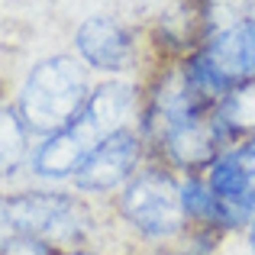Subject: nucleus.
Here are the masks:
<instances>
[{
  "mask_svg": "<svg viewBox=\"0 0 255 255\" xmlns=\"http://www.w3.org/2000/svg\"><path fill=\"white\" fill-rule=\"evenodd\" d=\"M13 239H16V233H13L10 213H6V197L0 194V249H3V246H10Z\"/></svg>",
  "mask_w": 255,
  "mask_h": 255,
  "instance_id": "13",
  "label": "nucleus"
},
{
  "mask_svg": "<svg viewBox=\"0 0 255 255\" xmlns=\"http://www.w3.org/2000/svg\"><path fill=\"white\" fill-rule=\"evenodd\" d=\"M149 162L145 142L139 136L136 126L117 129L113 136H107L97 149L87 155V162L78 168L71 178V191L84 194V197H113L117 191H123V184L132 178L142 165Z\"/></svg>",
  "mask_w": 255,
  "mask_h": 255,
  "instance_id": "7",
  "label": "nucleus"
},
{
  "mask_svg": "<svg viewBox=\"0 0 255 255\" xmlns=\"http://www.w3.org/2000/svg\"><path fill=\"white\" fill-rule=\"evenodd\" d=\"M243 236H246V246H249V255H255V220H252V226L243 233Z\"/></svg>",
  "mask_w": 255,
  "mask_h": 255,
  "instance_id": "16",
  "label": "nucleus"
},
{
  "mask_svg": "<svg viewBox=\"0 0 255 255\" xmlns=\"http://www.w3.org/2000/svg\"><path fill=\"white\" fill-rule=\"evenodd\" d=\"M184 81L207 104H217L230 87L255 81V13L217 26L197 49L178 58Z\"/></svg>",
  "mask_w": 255,
  "mask_h": 255,
  "instance_id": "6",
  "label": "nucleus"
},
{
  "mask_svg": "<svg viewBox=\"0 0 255 255\" xmlns=\"http://www.w3.org/2000/svg\"><path fill=\"white\" fill-rule=\"evenodd\" d=\"M204 178H207V184H210V191L217 194L223 204H230L233 210L252 226V220H255V184L249 178L246 162L239 158V152L236 149H223L210 165H207Z\"/></svg>",
  "mask_w": 255,
  "mask_h": 255,
  "instance_id": "10",
  "label": "nucleus"
},
{
  "mask_svg": "<svg viewBox=\"0 0 255 255\" xmlns=\"http://www.w3.org/2000/svg\"><path fill=\"white\" fill-rule=\"evenodd\" d=\"M233 149H236L239 158L246 162V168H249V178H252V184H255V136L246 139V142H239V145H233Z\"/></svg>",
  "mask_w": 255,
  "mask_h": 255,
  "instance_id": "14",
  "label": "nucleus"
},
{
  "mask_svg": "<svg viewBox=\"0 0 255 255\" xmlns=\"http://www.w3.org/2000/svg\"><path fill=\"white\" fill-rule=\"evenodd\" d=\"M142 91L126 78H104L94 84L84 110L52 136H42L32 145L29 171L45 184H62L78 174L94 149L117 129L139 123Z\"/></svg>",
  "mask_w": 255,
  "mask_h": 255,
  "instance_id": "2",
  "label": "nucleus"
},
{
  "mask_svg": "<svg viewBox=\"0 0 255 255\" xmlns=\"http://www.w3.org/2000/svg\"><path fill=\"white\" fill-rule=\"evenodd\" d=\"M145 255H174V252H145Z\"/></svg>",
  "mask_w": 255,
  "mask_h": 255,
  "instance_id": "17",
  "label": "nucleus"
},
{
  "mask_svg": "<svg viewBox=\"0 0 255 255\" xmlns=\"http://www.w3.org/2000/svg\"><path fill=\"white\" fill-rule=\"evenodd\" d=\"M55 255H107L100 246H84V249H65V252H55Z\"/></svg>",
  "mask_w": 255,
  "mask_h": 255,
  "instance_id": "15",
  "label": "nucleus"
},
{
  "mask_svg": "<svg viewBox=\"0 0 255 255\" xmlns=\"http://www.w3.org/2000/svg\"><path fill=\"white\" fill-rule=\"evenodd\" d=\"M32 155V132L16 107H0V181L19 174Z\"/></svg>",
  "mask_w": 255,
  "mask_h": 255,
  "instance_id": "12",
  "label": "nucleus"
},
{
  "mask_svg": "<svg viewBox=\"0 0 255 255\" xmlns=\"http://www.w3.org/2000/svg\"><path fill=\"white\" fill-rule=\"evenodd\" d=\"M181 197H184V210H187V223L191 226L220 233L226 239L243 236L249 230V223L210 191L204 174H181Z\"/></svg>",
  "mask_w": 255,
  "mask_h": 255,
  "instance_id": "9",
  "label": "nucleus"
},
{
  "mask_svg": "<svg viewBox=\"0 0 255 255\" xmlns=\"http://www.w3.org/2000/svg\"><path fill=\"white\" fill-rule=\"evenodd\" d=\"M117 223L145 252H171L191 230L181 197V174L158 162H145L110 197Z\"/></svg>",
  "mask_w": 255,
  "mask_h": 255,
  "instance_id": "3",
  "label": "nucleus"
},
{
  "mask_svg": "<svg viewBox=\"0 0 255 255\" xmlns=\"http://www.w3.org/2000/svg\"><path fill=\"white\" fill-rule=\"evenodd\" d=\"M91 68L78 55H49L32 65L16 97V113L36 139L52 136L84 110L94 91Z\"/></svg>",
  "mask_w": 255,
  "mask_h": 255,
  "instance_id": "5",
  "label": "nucleus"
},
{
  "mask_svg": "<svg viewBox=\"0 0 255 255\" xmlns=\"http://www.w3.org/2000/svg\"><path fill=\"white\" fill-rule=\"evenodd\" d=\"M136 129L145 142L149 162L178 174H204L207 165L223 152L210 123V104L191 91L178 62L158 71L145 87Z\"/></svg>",
  "mask_w": 255,
  "mask_h": 255,
  "instance_id": "1",
  "label": "nucleus"
},
{
  "mask_svg": "<svg viewBox=\"0 0 255 255\" xmlns=\"http://www.w3.org/2000/svg\"><path fill=\"white\" fill-rule=\"evenodd\" d=\"M71 49L91 68V75L123 78L136 65V36L123 19L110 13L84 16L71 36Z\"/></svg>",
  "mask_w": 255,
  "mask_h": 255,
  "instance_id": "8",
  "label": "nucleus"
},
{
  "mask_svg": "<svg viewBox=\"0 0 255 255\" xmlns=\"http://www.w3.org/2000/svg\"><path fill=\"white\" fill-rule=\"evenodd\" d=\"M194 3H197V6H200V10H204V3H207V0H194Z\"/></svg>",
  "mask_w": 255,
  "mask_h": 255,
  "instance_id": "18",
  "label": "nucleus"
},
{
  "mask_svg": "<svg viewBox=\"0 0 255 255\" xmlns=\"http://www.w3.org/2000/svg\"><path fill=\"white\" fill-rule=\"evenodd\" d=\"M210 123L223 149H233V145L252 139L255 136V81L230 87L210 107Z\"/></svg>",
  "mask_w": 255,
  "mask_h": 255,
  "instance_id": "11",
  "label": "nucleus"
},
{
  "mask_svg": "<svg viewBox=\"0 0 255 255\" xmlns=\"http://www.w3.org/2000/svg\"><path fill=\"white\" fill-rule=\"evenodd\" d=\"M3 197L16 236L36 239L55 252L97 246L100 217L84 194L58 187H26Z\"/></svg>",
  "mask_w": 255,
  "mask_h": 255,
  "instance_id": "4",
  "label": "nucleus"
}]
</instances>
